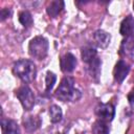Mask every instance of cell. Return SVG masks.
Wrapping results in <instances>:
<instances>
[{"label":"cell","instance_id":"cell-1","mask_svg":"<svg viewBox=\"0 0 134 134\" xmlns=\"http://www.w3.org/2000/svg\"><path fill=\"white\" fill-rule=\"evenodd\" d=\"M54 95L62 102H75L81 97V92L74 88V80L70 76H65L57 88Z\"/></svg>","mask_w":134,"mask_h":134},{"label":"cell","instance_id":"cell-2","mask_svg":"<svg viewBox=\"0 0 134 134\" xmlns=\"http://www.w3.org/2000/svg\"><path fill=\"white\" fill-rule=\"evenodd\" d=\"M13 73L24 83H30L36 79L37 68L34 62L22 59L13 65Z\"/></svg>","mask_w":134,"mask_h":134},{"label":"cell","instance_id":"cell-3","mask_svg":"<svg viewBox=\"0 0 134 134\" xmlns=\"http://www.w3.org/2000/svg\"><path fill=\"white\" fill-rule=\"evenodd\" d=\"M28 51L32 58H35L37 60H43L48 53V41H47V39L42 37V36L35 37L29 42Z\"/></svg>","mask_w":134,"mask_h":134},{"label":"cell","instance_id":"cell-4","mask_svg":"<svg viewBox=\"0 0 134 134\" xmlns=\"http://www.w3.org/2000/svg\"><path fill=\"white\" fill-rule=\"evenodd\" d=\"M15 93H16V96L19 98L24 110L29 111L32 109V107L35 105V94L28 86L23 85V86L19 87L15 91Z\"/></svg>","mask_w":134,"mask_h":134},{"label":"cell","instance_id":"cell-5","mask_svg":"<svg viewBox=\"0 0 134 134\" xmlns=\"http://www.w3.org/2000/svg\"><path fill=\"white\" fill-rule=\"evenodd\" d=\"M95 114L104 121H111L115 115V109L111 104H98L95 107Z\"/></svg>","mask_w":134,"mask_h":134},{"label":"cell","instance_id":"cell-6","mask_svg":"<svg viewBox=\"0 0 134 134\" xmlns=\"http://www.w3.org/2000/svg\"><path fill=\"white\" fill-rule=\"evenodd\" d=\"M130 71V66L128 63H126L125 61L122 60H119L115 66H114V69H113V75H114V80L117 82V83H121L126 76L128 75Z\"/></svg>","mask_w":134,"mask_h":134},{"label":"cell","instance_id":"cell-7","mask_svg":"<svg viewBox=\"0 0 134 134\" xmlns=\"http://www.w3.org/2000/svg\"><path fill=\"white\" fill-rule=\"evenodd\" d=\"M75 66H76V59L72 53L67 52V53H65L64 55L61 57V59H60V67H61V70L63 72L69 73V72L74 70Z\"/></svg>","mask_w":134,"mask_h":134},{"label":"cell","instance_id":"cell-8","mask_svg":"<svg viewBox=\"0 0 134 134\" xmlns=\"http://www.w3.org/2000/svg\"><path fill=\"white\" fill-rule=\"evenodd\" d=\"M92 40H93V43L98 48H106L109 45V43H110L111 36L107 31L102 30V29H98V30H96L93 34Z\"/></svg>","mask_w":134,"mask_h":134},{"label":"cell","instance_id":"cell-9","mask_svg":"<svg viewBox=\"0 0 134 134\" xmlns=\"http://www.w3.org/2000/svg\"><path fill=\"white\" fill-rule=\"evenodd\" d=\"M120 54L124 57H128L134 59V36L127 37L120 45Z\"/></svg>","mask_w":134,"mask_h":134},{"label":"cell","instance_id":"cell-10","mask_svg":"<svg viewBox=\"0 0 134 134\" xmlns=\"http://www.w3.org/2000/svg\"><path fill=\"white\" fill-rule=\"evenodd\" d=\"M119 32L126 38L134 34V17L133 16L129 15L122 20V22L120 23Z\"/></svg>","mask_w":134,"mask_h":134},{"label":"cell","instance_id":"cell-11","mask_svg":"<svg viewBox=\"0 0 134 134\" xmlns=\"http://www.w3.org/2000/svg\"><path fill=\"white\" fill-rule=\"evenodd\" d=\"M23 126H24V129L26 130V132H28V133L35 132L36 130H38L40 128L41 119L38 116H35V115L24 116V118H23Z\"/></svg>","mask_w":134,"mask_h":134},{"label":"cell","instance_id":"cell-12","mask_svg":"<svg viewBox=\"0 0 134 134\" xmlns=\"http://www.w3.org/2000/svg\"><path fill=\"white\" fill-rule=\"evenodd\" d=\"M1 129L3 134H21L18 124L13 119L3 118L1 120Z\"/></svg>","mask_w":134,"mask_h":134},{"label":"cell","instance_id":"cell-13","mask_svg":"<svg viewBox=\"0 0 134 134\" xmlns=\"http://www.w3.org/2000/svg\"><path fill=\"white\" fill-rule=\"evenodd\" d=\"M63 8H64V2L61 0H55V1H51L47 5L46 12L50 17L54 18L63 10Z\"/></svg>","mask_w":134,"mask_h":134},{"label":"cell","instance_id":"cell-14","mask_svg":"<svg viewBox=\"0 0 134 134\" xmlns=\"http://www.w3.org/2000/svg\"><path fill=\"white\" fill-rule=\"evenodd\" d=\"M82 60L83 62H85L86 64H90L92 61H94L97 58V52L94 48L90 47V46H86L84 48H82Z\"/></svg>","mask_w":134,"mask_h":134},{"label":"cell","instance_id":"cell-15","mask_svg":"<svg viewBox=\"0 0 134 134\" xmlns=\"http://www.w3.org/2000/svg\"><path fill=\"white\" fill-rule=\"evenodd\" d=\"M92 132L93 134H109L110 130L106 121L97 119L92 126Z\"/></svg>","mask_w":134,"mask_h":134},{"label":"cell","instance_id":"cell-16","mask_svg":"<svg viewBox=\"0 0 134 134\" xmlns=\"http://www.w3.org/2000/svg\"><path fill=\"white\" fill-rule=\"evenodd\" d=\"M62 116H63L62 109L58 105H52L49 108V117H50V121L52 124L59 122L62 119Z\"/></svg>","mask_w":134,"mask_h":134},{"label":"cell","instance_id":"cell-17","mask_svg":"<svg viewBox=\"0 0 134 134\" xmlns=\"http://www.w3.org/2000/svg\"><path fill=\"white\" fill-rule=\"evenodd\" d=\"M100 65H102V62L98 58H96L94 61H92L90 64H88V69H89V72L91 74L92 77H95L97 79L100 74Z\"/></svg>","mask_w":134,"mask_h":134},{"label":"cell","instance_id":"cell-18","mask_svg":"<svg viewBox=\"0 0 134 134\" xmlns=\"http://www.w3.org/2000/svg\"><path fill=\"white\" fill-rule=\"evenodd\" d=\"M19 22L24 27H30L34 24V20L31 17V14L27 10H22L19 13Z\"/></svg>","mask_w":134,"mask_h":134},{"label":"cell","instance_id":"cell-19","mask_svg":"<svg viewBox=\"0 0 134 134\" xmlns=\"http://www.w3.org/2000/svg\"><path fill=\"white\" fill-rule=\"evenodd\" d=\"M55 81H57V76L53 72L51 71H48L46 73V76H45V86H46V92H49L51 91V89L53 88L54 84H55Z\"/></svg>","mask_w":134,"mask_h":134},{"label":"cell","instance_id":"cell-20","mask_svg":"<svg viewBox=\"0 0 134 134\" xmlns=\"http://www.w3.org/2000/svg\"><path fill=\"white\" fill-rule=\"evenodd\" d=\"M10 14H12V10H10L9 8H2V9H1V14H0V16H1V20L3 21V20L6 19L7 17H9Z\"/></svg>","mask_w":134,"mask_h":134},{"label":"cell","instance_id":"cell-21","mask_svg":"<svg viewBox=\"0 0 134 134\" xmlns=\"http://www.w3.org/2000/svg\"><path fill=\"white\" fill-rule=\"evenodd\" d=\"M128 100H129L131 104H134V87L131 89V91H130L129 94H128Z\"/></svg>","mask_w":134,"mask_h":134},{"label":"cell","instance_id":"cell-22","mask_svg":"<svg viewBox=\"0 0 134 134\" xmlns=\"http://www.w3.org/2000/svg\"><path fill=\"white\" fill-rule=\"evenodd\" d=\"M133 8H134V2H133Z\"/></svg>","mask_w":134,"mask_h":134}]
</instances>
